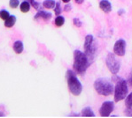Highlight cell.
I'll return each instance as SVG.
<instances>
[{"mask_svg": "<svg viewBox=\"0 0 132 118\" xmlns=\"http://www.w3.org/2000/svg\"><path fill=\"white\" fill-rule=\"evenodd\" d=\"M125 106L126 107H132V92L125 98Z\"/></svg>", "mask_w": 132, "mask_h": 118, "instance_id": "obj_16", "label": "cell"}, {"mask_svg": "<svg viewBox=\"0 0 132 118\" xmlns=\"http://www.w3.org/2000/svg\"><path fill=\"white\" fill-rule=\"evenodd\" d=\"M126 41L124 39H119L115 42L113 45V53L118 56H123L126 53Z\"/></svg>", "mask_w": 132, "mask_h": 118, "instance_id": "obj_7", "label": "cell"}, {"mask_svg": "<svg viewBox=\"0 0 132 118\" xmlns=\"http://www.w3.org/2000/svg\"><path fill=\"white\" fill-rule=\"evenodd\" d=\"M73 23H74V25L76 26V27H82V22L79 19H77V18H75V19H73Z\"/></svg>", "mask_w": 132, "mask_h": 118, "instance_id": "obj_21", "label": "cell"}, {"mask_svg": "<svg viewBox=\"0 0 132 118\" xmlns=\"http://www.w3.org/2000/svg\"><path fill=\"white\" fill-rule=\"evenodd\" d=\"M53 10H54V13H55V14H56L57 16L60 15V14L61 13L62 9H61V5H60V2H57L56 5H55V7H54Z\"/></svg>", "mask_w": 132, "mask_h": 118, "instance_id": "obj_18", "label": "cell"}, {"mask_svg": "<svg viewBox=\"0 0 132 118\" xmlns=\"http://www.w3.org/2000/svg\"><path fill=\"white\" fill-rule=\"evenodd\" d=\"M105 64L107 66V69L110 71V72L113 75H116L119 72L121 69V61L115 57L114 53L109 52L105 58Z\"/></svg>", "mask_w": 132, "mask_h": 118, "instance_id": "obj_5", "label": "cell"}, {"mask_svg": "<svg viewBox=\"0 0 132 118\" xmlns=\"http://www.w3.org/2000/svg\"><path fill=\"white\" fill-rule=\"evenodd\" d=\"M64 10L67 12V13H68V12H70L71 10H72V5H71L69 3H66V5H65Z\"/></svg>", "mask_w": 132, "mask_h": 118, "instance_id": "obj_23", "label": "cell"}, {"mask_svg": "<svg viewBox=\"0 0 132 118\" xmlns=\"http://www.w3.org/2000/svg\"><path fill=\"white\" fill-rule=\"evenodd\" d=\"M13 50L16 54H21L22 51L24 50V46H23V42L21 41H16L13 43Z\"/></svg>", "mask_w": 132, "mask_h": 118, "instance_id": "obj_10", "label": "cell"}, {"mask_svg": "<svg viewBox=\"0 0 132 118\" xmlns=\"http://www.w3.org/2000/svg\"><path fill=\"white\" fill-rule=\"evenodd\" d=\"M28 2L30 3V5H32V7L36 10H39V7H40V4L39 2H36L35 0H28Z\"/></svg>", "mask_w": 132, "mask_h": 118, "instance_id": "obj_20", "label": "cell"}, {"mask_svg": "<svg viewBox=\"0 0 132 118\" xmlns=\"http://www.w3.org/2000/svg\"><path fill=\"white\" fill-rule=\"evenodd\" d=\"M129 92V86H128V81L124 78H120L117 79L116 85L114 86V101H119L124 100L128 95Z\"/></svg>", "mask_w": 132, "mask_h": 118, "instance_id": "obj_4", "label": "cell"}, {"mask_svg": "<svg viewBox=\"0 0 132 118\" xmlns=\"http://www.w3.org/2000/svg\"><path fill=\"white\" fill-rule=\"evenodd\" d=\"M65 23V18L61 15H58L55 19V25L58 26V27H60L64 25Z\"/></svg>", "mask_w": 132, "mask_h": 118, "instance_id": "obj_15", "label": "cell"}, {"mask_svg": "<svg viewBox=\"0 0 132 118\" xmlns=\"http://www.w3.org/2000/svg\"><path fill=\"white\" fill-rule=\"evenodd\" d=\"M123 13H124V10L121 9V10H119V11H118V14H119V15H122Z\"/></svg>", "mask_w": 132, "mask_h": 118, "instance_id": "obj_25", "label": "cell"}, {"mask_svg": "<svg viewBox=\"0 0 132 118\" xmlns=\"http://www.w3.org/2000/svg\"><path fill=\"white\" fill-rule=\"evenodd\" d=\"M52 17V14L49 12H45V11H38L34 17V19L36 20L38 19H43L44 20H49L51 19V18Z\"/></svg>", "mask_w": 132, "mask_h": 118, "instance_id": "obj_9", "label": "cell"}, {"mask_svg": "<svg viewBox=\"0 0 132 118\" xmlns=\"http://www.w3.org/2000/svg\"><path fill=\"white\" fill-rule=\"evenodd\" d=\"M10 16L9 13L6 10H0V19H3V20H5L8 19V17Z\"/></svg>", "mask_w": 132, "mask_h": 118, "instance_id": "obj_17", "label": "cell"}, {"mask_svg": "<svg viewBox=\"0 0 132 118\" xmlns=\"http://www.w3.org/2000/svg\"><path fill=\"white\" fill-rule=\"evenodd\" d=\"M114 109V102L112 101H106L103 102L99 107V115L103 117H108Z\"/></svg>", "mask_w": 132, "mask_h": 118, "instance_id": "obj_6", "label": "cell"}, {"mask_svg": "<svg viewBox=\"0 0 132 118\" xmlns=\"http://www.w3.org/2000/svg\"><path fill=\"white\" fill-rule=\"evenodd\" d=\"M99 9L105 13H109L112 12V4L108 0H101L98 4Z\"/></svg>", "mask_w": 132, "mask_h": 118, "instance_id": "obj_8", "label": "cell"}, {"mask_svg": "<svg viewBox=\"0 0 132 118\" xmlns=\"http://www.w3.org/2000/svg\"><path fill=\"white\" fill-rule=\"evenodd\" d=\"M16 20H17V19H16L15 16H14V15H10L9 17H8V19L5 20V27H7V28L13 27V26L15 25Z\"/></svg>", "mask_w": 132, "mask_h": 118, "instance_id": "obj_11", "label": "cell"}, {"mask_svg": "<svg viewBox=\"0 0 132 118\" xmlns=\"http://www.w3.org/2000/svg\"><path fill=\"white\" fill-rule=\"evenodd\" d=\"M57 2L55 0H44L43 2V6L46 9H54Z\"/></svg>", "mask_w": 132, "mask_h": 118, "instance_id": "obj_14", "label": "cell"}, {"mask_svg": "<svg viewBox=\"0 0 132 118\" xmlns=\"http://www.w3.org/2000/svg\"><path fill=\"white\" fill-rule=\"evenodd\" d=\"M71 0H62V2H64V3H69Z\"/></svg>", "mask_w": 132, "mask_h": 118, "instance_id": "obj_26", "label": "cell"}, {"mask_svg": "<svg viewBox=\"0 0 132 118\" xmlns=\"http://www.w3.org/2000/svg\"><path fill=\"white\" fill-rule=\"evenodd\" d=\"M90 66V63L88 61L87 56L84 52L81 51L79 50H76L74 51V64L73 69L77 74L84 75L87 69Z\"/></svg>", "mask_w": 132, "mask_h": 118, "instance_id": "obj_1", "label": "cell"}, {"mask_svg": "<svg viewBox=\"0 0 132 118\" xmlns=\"http://www.w3.org/2000/svg\"><path fill=\"white\" fill-rule=\"evenodd\" d=\"M82 116H85V117H94L95 116V113L93 112V110L91 109L90 107H86L84 109H82Z\"/></svg>", "mask_w": 132, "mask_h": 118, "instance_id": "obj_12", "label": "cell"}, {"mask_svg": "<svg viewBox=\"0 0 132 118\" xmlns=\"http://www.w3.org/2000/svg\"><path fill=\"white\" fill-rule=\"evenodd\" d=\"M124 113L127 116H132V107H126Z\"/></svg>", "mask_w": 132, "mask_h": 118, "instance_id": "obj_22", "label": "cell"}, {"mask_svg": "<svg viewBox=\"0 0 132 118\" xmlns=\"http://www.w3.org/2000/svg\"><path fill=\"white\" fill-rule=\"evenodd\" d=\"M5 114H3V113H0V116H5Z\"/></svg>", "mask_w": 132, "mask_h": 118, "instance_id": "obj_27", "label": "cell"}, {"mask_svg": "<svg viewBox=\"0 0 132 118\" xmlns=\"http://www.w3.org/2000/svg\"><path fill=\"white\" fill-rule=\"evenodd\" d=\"M66 78L69 92L75 96H78L82 92V85L76 77V72L73 70H68L66 72Z\"/></svg>", "mask_w": 132, "mask_h": 118, "instance_id": "obj_2", "label": "cell"}, {"mask_svg": "<svg viewBox=\"0 0 132 118\" xmlns=\"http://www.w3.org/2000/svg\"><path fill=\"white\" fill-rule=\"evenodd\" d=\"M30 3L28 1V0H25V1H23L22 3L20 5V9H21V11L22 13H27L29 12L30 10Z\"/></svg>", "mask_w": 132, "mask_h": 118, "instance_id": "obj_13", "label": "cell"}, {"mask_svg": "<svg viewBox=\"0 0 132 118\" xmlns=\"http://www.w3.org/2000/svg\"><path fill=\"white\" fill-rule=\"evenodd\" d=\"M9 6L13 9H16L18 6H20V1L19 0H10Z\"/></svg>", "mask_w": 132, "mask_h": 118, "instance_id": "obj_19", "label": "cell"}, {"mask_svg": "<svg viewBox=\"0 0 132 118\" xmlns=\"http://www.w3.org/2000/svg\"><path fill=\"white\" fill-rule=\"evenodd\" d=\"M94 88L99 95H103V96H109L114 93V86L113 85V82L105 78L96 79L94 82Z\"/></svg>", "mask_w": 132, "mask_h": 118, "instance_id": "obj_3", "label": "cell"}, {"mask_svg": "<svg viewBox=\"0 0 132 118\" xmlns=\"http://www.w3.org/2000/svg\"><path fill=\"white\" fill-rule=\"evenodd\" d=\"M75 2H76V4H78V5H82L84 2V0H75Z\"/></svg>", "mask_w": 132, "mask_h": 118, "instance_id": "obj_24", "label": "cell"}]
</instances>
